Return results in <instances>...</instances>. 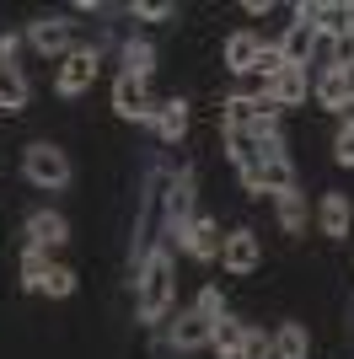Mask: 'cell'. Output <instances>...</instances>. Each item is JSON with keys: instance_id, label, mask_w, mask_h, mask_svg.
I'll return each instance as SVG.
<instances>
[{"instance_id": "f546056e", "label": "cell", "mask_w": 354, "mask_h": 359, "mask_svg": "<svg viewBox=\"0 0 354 359\" xmlns=\"http://www.w3.org/2000/svg\"><path fill=\"white\" fill-rule=\"evenodd\" d=\"M333 156H339V166H354V123H343L339 140H333Z\"/></svg>"}, {"instance_id": "7c38bea8", "label": "cell", "mask_w": 354, "mask_h": 359, "mask_svg": "<svg viewBox=\"0 0 354 359\" xmlns=\"http://www.w3.org/2000/svg\"><path fill=\"white\" fill-rule=\"evenodd\" d=\"M166 225H172L177 236L193 225V172H183V177L172 182V194H166Z\"/></svg>"}, {"instance_id": "6da1fadb", "label": "cell", "mask_w": 354, "mask_h": 359, "mask_svg": "<svg viewBox=\"0 0 354 359\" xmlns=\"http://www.w3.org/2000/svg\"><path fill=\"white\" fill-rule=\"evenodd\" d=\"M172 295H177L172 252H166V247H150V252L140 257V269H134V316H140V322H166Z\"/></svg>"}, {"instance_id": "3957f363", "label": "cell", "mask_w": 354, "mask_h": 359, "mask_svg": "<svg viewBox=\"0 0 354 359\" xmlns=\"http://www.w3.org/2000/svg\"><path fill=\"white\" fill-rule=\"evenodd\" d=\"M242 182H247V194L284 198V194H295V166H290V156H263V161H252L242 172Z\"/></svg>"}, {"instance_id": "44dd1931", "label": "cell", "mask_w": 354, "mask_h": 359, "mask_svg": "<svg viewBox=\"0 0 354 359\" xmlns=\"http://www.w3.org/2000/svg\"><path fill=\"white\" fill-rule=\"evenodd\" d=\"M150 70H156V48H150L145 38H129V43H124V75L145 81Z\"/></svg>"}, {"instance_id": "83f0119b", "label": "cell", "mask_w": 354, "mask_h": 359, "mask_svg": "<svg viewBox=\"0 0 354 359\" xmlns=\"http://www.w3.org/2000/svg\"><path fill=\"white\" fill-rule=\"evenodd\" d=\"M193 311H204L209 322H221V316H225V300H221V290H215V285H204V290H199V306H193Z\"/></svg>"}, {"instance_id": "484cf974", "label": "cell", "mask_w": 354, "mask_h": 359, "mask_svg": "<svg viewBox=\"0 0 354 359\" xmlns=\"http://www.w3.org/2000/svg\"><path fill=\"white\" fill-rule=\"evenodd\" d=\"M236 359H274V338H268V332H258V327H247L242 354H236Z\"/></svg>"}, {"instance_id": "8992f818", "label": "cell", "mask_w": 354, "mask_h": 359, "mask_svg": "<svg viewBox=\"0 0 354 359\" xmlns=\"http://www.w3.org/2000/svg\"><path fill=\"white\" fill-rule=\"evenodd\" d=\"M113 113H118V118H129V123L150 118L156 107H150V97H145V81H134V75H118V81H113Z\"/></svg>"}, {"instance_id": "4fadbf2b", "label": "cell", "mask_w": 354, "mask_h": 359, "mask_svg": "<svg viewBox=\"0 0 354 359\" xmlns=\"http://www.w3.org/2000/svg\"><path fill=\"white\" fill-rule=\"evenodd\" d=\"M27 241H32V247H59V241H70V225H65V215H54V210H32V215H27Z\"/></svg>"}, {"instance_id": "7402d4cb", "label": "cell", "mask_w": 354, "mask_h": 359, "mask_svg": "<svg viewBox=\"0 0 354 359\" xmlns=\"http://www.w3.org/2000/svg\"><path fill=\"white\" fill-rule=\"evenodd\" d=\"M242 338H247V327H242V322H231V316H221V322H215L209 348H215L221 359H236V354H242Z\"/></svg>"}, {"instance_id": "4316f807", "label": "cell", "mask_w": 354, "mask_h": 359, "mask_svg": "<svg viewBox=\"0 0 354 359\" xmlns=\"http://www.w3.org/2000/svg\"><path fill=\"white\" fill-rule=\"evenodd\" d=\"M252 70L263 75V81H274V75L284 70V54H280V43H263V48H258V65H252Z\"/></svg>"}, {"instance_id": "d4e9b609", "label": "cell", "mask_w": 354, "mask_h": 359, "mask_svg": "<svg viewBox=\"0 0 354 359\" xmlns=\"http://www.w3.org/2000/svg\"><path fill=\"white\" fill-rule=\"evenodd\" d=\"M280 225L290 231V236H301V231H306V204H301V194H284V198H280Z\"/></svg>"}, {"instance_id": "ba28073f", "label": "cell", "mask_w": 354, "mask_h": 359, "mask_svg": "<svg viewBox=\"0 0 354 359\" xmlns=\"http://www.w3.org/2000/svg\"><path fill=\"white\" fill-rule=\"evenodd\" d=\"M27 43L38 54H70V22L65 16H38L27 27Z\"/></svg>"}, {"instance_id": "ffe728a7", "label": "cell", "mask_w": 354, "mask_h": 359, "mask_svg": "<svg viewBox=\"0 0 354 359\" xmlns=\"http://www.w3.org/2000/svg\"><path fill=\"white\" fill-rule=\"evenodd\" d=\"M349 91H354V75H343V70H327L322 81H317V102L339 113V107L349 102Z\"/></svg>"}, {"instance_id": "f1b7e54d", "label": "cell", "mask_w": 354, "mask_h": 359, "mask_svg": "<svg viewBox=\"0 0 354 359\" xmlns=\"http://www.w3.org/2000/svg\"><path fill=\"white\" fill-rule=\"evenodd\" d=\"M333 70L354 75V32H343V38H339V48H333Z\"/></svg>"}, {"instance_id": "4dcf8cb0", "label": "cell", "mask_w": 354, "mask_h": 359, "mask_svg": "<svg viewBox=\"0 0 354 359\" xmlns=\"http://www.w3.org/2000/svg\"><path fill=\"white\" fill-rule=\"evenodd\" d=\"M172 11H177V6H134V16H140V22H166Z\"/></svg>"}, {"instance_id": "277c9868", "label": "cell", "mask_w": 354, "mask_h": 359, "mask_svg": "<svg viewBox=\"0 0 354 359\" xmlns=\"http://www.w3.org/2000/svg\"><path fill=\"white\" fill-rule=\"evenodd\" d=\"M91 81H97V48H70L59 75H54V91L59 97H81Z\"/></svg>"}, {"instance_id": "52a82bcc", "label": "cell", "mask_w": 354, "mask_h": 359, "mask_svg": "<svg viewBox=\"0 0 354 359\" xmlns=\"http://www.w3.org/2000/svg\"><path fill=\"white\" fill-rule=\"evenodd\" d=\"M209 338H215V322H209L204 311H183V316L172 322V348H183V354L209 348Z\"/></svg>"}, {"instance_id": "2e32d148", "label": "cell", "mask_w": 354, "mask_h": 359, "mask_svg": "<svg viewBox=\"0 0 354 359\" xmlns=\"http://www.w3.org/2000/svg\"><path fill=\"white\" fill-rule=\"evenodd\" d=\"M258 32H231V38H225V70L231 75H247L252 65H258Z\"/></svg>"}, {"instance_id": "5bb4252c", "label": "cell", "mask_w": 354, "mask_h": 359, "mask_svg": "<svg viewBox=\"0 0 354 359\" xmlns=\"http://www.w3.org/2000/svg\"><path fill=\"white\" fill-rule=\"evenodd\" d=\"M317 220H322V236L343 241V236H349V225H354V204H349V194H327V198H322V210H317Z\"/></svg>"}, {"instance_id": "d6a6232c", "label": "cell", "mask_w": 354, "mask_h": 359, "mask_svg": "<svg viewBox=\"0 0 354 359\" xmlns=\"http://www.w3.org/2000/svg\"><path fill=\"white\" fill-rule=\"evenodd\" d=\"M339 113H343V123H354V91H349V102H343Z\"/></svg>"}, {"instance_id": "7a4b0ae2", "label": "cell", "mask_w": 354, "mask_h": 359, "mask_svg": "<svg viewBox=\"0 0 354 359\" xmlns=\"http://www.w3.org/2000/svg\"><path fill=\"white\" fill-rule=\"evenodd\" d=\"M22 177H27L32 188H48V194H54V188L70 182V156L59 145H48V140H38V145L22 150Z\"/></svg>"}, {"instance_id": "603a6c76", "label": "cell", "mask_w": 354, "mask_h": 359, "mask_svg": "<svg viewBox=\"0 0 354 359\" xmlns=\"http://www.w3.org/2000/svg\"><path fill=\"white\" fill-rule=\"evenodd\" d=\"M48 269H54V263H48V247H32V241H27V252H22V285L38 290Z\"/></svg>"}, {"instance_id": "9c48e42d", "label": "cell", "mask_w": 354, "mask_h": 359, "mask_svg": "<svg viewBox=\"0 0 354 359\" xmlns=\"http://www.w3.org/2000/svg\"><path fill=\"white\" fill-rule=\"evenodd\" d=\"M263 102H274V107H295V102H306V70H290L284 65L274 81H263V91H258Z\"/></svg>"}, {"instance_id": "e0dca14e", "label": "cell", "mask_w": 354, "mask_h": 359, "mask_svg": "<svg viewBox=\"0 0 354 359\" xmlns=\"http://www.w3.org/2000/svg\"><path fill=\"white\" fill-rule=\"evenodd\" d=\"M27 97H32L27 75L16 70V65H0V107H6V113H22V107H27Z\"/></svg>"}, {"instance_id": "ac0fdd59", "label": "cell", "mask_w": 354, "mask_h": 359, "mask_svg": "<svg viewBox=\"0 0 354 359\" xmlns=\"http://www.w3.org/2000/svg\"><path fill=\"white\" fill-rule=\"evenodd\" d=\"M343 32H354V6H317V38H333L339 43Z\"/></svg>"}, {"instance_id": "d6986e66", "label": "cell", "mask_w": 354, "mask_h": 359, "mask_svg": "<svg viewBox=\"0 0 354 359\" xmlns=\"http://www.w3.org/2000/svg\"><path fill=\"white\" fill-rule=\"evenodd\" d=\"M311 354V338L301 322H284L280 332H274V359H306Z\"/></svg>"}, {"instance_id": "9a60e30c", "label": "cell", "mask_w": 354, "mask_h": 359, "mask_svg": "<svg viewBox=\"0 0 354 359\" xmlns=\"http://www.w3.org/2000/svg\"><path fill=\"white\" fill-rule=\"evenodd\" d=\"M150 123H156V135L166 140V145H177V140L188 135V102L183 97H172V102H162L156 113H150Z\"/></svg>"}, {"instance_id": "1f68e13d", "label": "cell", "mask_w": 354, "mask_h": 359, "mask_svg": "<svg viewBox=\"0 0 354 359\" xmlns=\"http://www.w3.org/2000/svg\"><path fill=\"white\" fill-rule=\"evenodd\" d=\"M16 43H22V38H16V32H6V38H0V65H11V54H16Z\"/></svg>"}, {"instance_id": "5b68a950", "label": "cell", "mask_w": 354, "mask_h": 359, "mask_svg": "<svg viewBox=\"0 0 354 359\" xmlns=\"http://www.w3.org/2000/svg\"><path fill=\"white\" fill-rule=\"evenodd\" d=\"M221 263H225V273L247 279V273L263 263V247H258V236H252V231H231V236H225V247H221Z\"/></svg>"}, {"instance_id": "8fae6325", "label": "cell", "mask_w": 354, "mask_h": 359, "mask_svg": "<svg viewBox=\"0 0 354 359\" xmlns=\"http://www.w3.org/2000/svg\"><path fill=\"white\" fill-rule=\"evenodd\" d=\"M311 48H317V27H311V22H290V32L280 38V54H284V65H290V70H306Z\"/></svg>"}, {"instance_id": "cb8c5ba5", "label": "cell", "mask_w": 354, "mask_h": 359, "mask_svg": "<svg viewBox=\"0 0 354 359\" xmlns=\"http://www.w3.org/2000/svg\"><path fill=\"white\" fill-rule=\"evenodd\" d=\"M75 285H81V279H75V269H65V263H54V269L44 273V285H38V290H44L48 300H65V295H75Z\"/></svg>"}, {"instance_id": "30bf717a", "label": "cell", "mask_w": 354, "mask_h": 359, "mask_svg": "<svg viewBox=\"0 0 354 359\" xmlns=\"http://www.w3.org/2000/svg\"><path fill=\"white\" fill-rule=\"evenodd\" d=\"M183 247H188V257H199V263H215L221 247H225V236H221L215 220H193L188 231H183Z\"/></svg>"}]
</instances>
